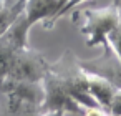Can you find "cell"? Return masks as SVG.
Returning a JSON list of instances; mask_svg holds the SVG:
<instances>
[{"instance_id":"1","label":"cell","mask_w":121,"mask_h":116,"mask_svg":"<svg viewBox=\"0 0 121 116\" xmlns=\"http://www.w3.org/2000/svg\"><path fill=\"white\" fill-rule=\"evenodd\" d=\"M71 20L78 25L80 32L85 35L88 47H104L106 35L118 23L119 15L113 4L101 9H80L73 12Z\"/></svg>"},{"instance_id":"2","label":"cell","mask_w":121,"mask_h":116,"mask_svg":"<svg viewBox=\"0 0 121 116\" xmlns=\"http://www.w3.org/2000/svg\"><path fill=\"white\" fill-rule=\"evenodd\" d=\"M50 68V63L45 60V56L30 48L23 47L15 52L10 71L7 80L13 81H42Z\"/></svg>"},{"instance_id":"3","label":"cell","mask_w":121,"mask_h":116,"mask_svg":"<svg viewBox=\"0 0 121 116\" xmlns=\"http://www.w3.org/2000/svg\"><path fill=\"white\" fill-rule=\"evenodd\" d=\"M78 63H80V60H78ZM80 71H81V78H83V83H85L88 93L95 98V101L101 108L106 109L109 101H111V96L114 95V91L118 88V85L113 83L109 78L85 68L81 63H80Z\"/></svg>"},{"instance_id":"4","label":"cell","mask_w":121,"mask_h":116,"mask_svg":"<svg viewBox=\"0 0 121 116\" xmlns=\"http://www.w3.org/2000/svg\"><path fill=\"white\" fill-rule=\"evenodd\" d=\"M104 48H109L113 52V55L119 60L121 63V18L118 20V23L113 27V30L106 35V42H104Z\"/></svg>"},{"instance_id":"5","label":"cell","mask_w":121,"mask_h":116,"mask_svg":"<svg viewBox=\"0 0 121 116\" xmlns=\"http://www.w3.org/2000/svg\"><path fill=\"white\" fill-rule=\"evenodd\" d=\"M106 111H108L111 116H121V86L116 88V91H114V95L111 96V101H109Z\"/></svg>"},{"instance_id":"6","label":"cell","mask_w":121,"mask_h":116,"mask_svg":"<svg viewBox=\"0 0 121 116\" xmlns=\"http://www.w3.org/2000/svg\"><path fill=\"white\" fill-rule=\"evenodd\" d=\"M85 2H86V0H66V4H65V5L61 7V10L56 13V17H55L53 23H56V22L63 17V15H66L70 10H73L75 7H78V5H81V4H85Z\"/></svg>"},{"instance_id":"7","label":"cell","mask_w":121,"mask_h":116,"mask_svg":"<svg viewBox=\"0 0 121 116\" xmlns=\"http://www.w3.org/2000/svg\"><path fill=\"white\" fill-rule=\"evenodd\" d=\"M111 4L116 7V10H118V15H119V18H121V0H113Z\"/></svg>"},{"instance_id":"8","label":"cell","mask_w":121,"mask_h":116,"mask_svg":"<svg viewBox=\"0 0 121 116\" xmlns=\"http://www.w3.org/2000/svg\"><path fill=\"white\" fill-rule=\"evenodd\" d=\"M61 4H63V5H65V4H66V0H61ZM60 10H61V9H60ZM53 25H55V23H53Z\"/></svg>"}]
</instances>
